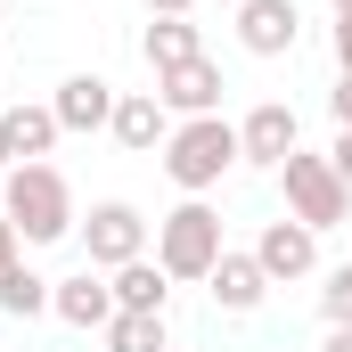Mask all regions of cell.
<instances>
[{"label":"cell","mask_w":352,"mask_h":352,"mask_svg":"<svg viewBox=\"0 0 352 352\" xmlns=\"http://www.w3.org/2000/svg\"><path fill=\"white\" fill-rule=\"evenodd\" d=\"M0 213L16 221V238H25V246H58V238H74V230H82L74 188H66V173H58V164H8Z\"/></svg>","instance_id":"obj_1"},{"label":"cell","mask_w":352,"mask_h":352,"mask_svg":"<svg viewBox=\"0 0 352 352\" xmlns=\"http://www.w3.org/2000/svg\"><path fill=\"white\" fill-rule=\"evenodd\" d=\"M164 173H173L180 197H213L221 180L238 173V123H221V115H188V123H173V140H164Z\"/></svg>","instance_id":"obj_2"},{"label":"cell","mask_w":352,"mask_h":352,"mask_svg":"<svg viewBox=\"0 0 352 352\" xmlns=\"http://www.w3.org/2000/svg\"><path fill=\"white\" fill-rule=\"evenodd\" d=\"M221 254H230L221 246V213L205 197H180L173 213L156 221V263H164V278H213Z\"/></svg>","instance_id":"obj_3"},{"label":"cell","mask_w":352,"mask_h":352,"mask_svg":"<svg viewBox=\"0 0 352 352\" xmlns=\"http://www.w3.org/2000/svg\"><path fill=\"white\" fill-rule=\"evenodd\" d=\"M278 188H287V213L303 221V230H336V221H352V188L336 180V164L328 156H287L278 164Z\"/></svg>","instance_id":"obj_4"},{"label":"cell","mask_w":352,"mask_h":352,"mask_svg":"<svg viewBox=\"0 0 352 352\" xmlns=\"http://www.w3.org/2000/svg\"><path fill=\"white\" fill-rule=\"evenodd\" d=\"M82 254H90V270H123V263H140V254H148V213H140V205H123V197L90 205V221H82Z\"/></svg>","instance_id":"obj_5"},{"label":"cell","mask_w":352,"mask_h":352,"mask_svg":"<svg viewBox=\"0 0 352 352\" xmlns=\"http://www.w3.org/2000/svg\"><path fill=\"white\" fill-rule=\"evenodd\" d=\"M295 148H303V123H295V107H287V98L246 107V123H238V164H263V173H278Z\"/></svg>","instance_id":"obj_6"},{"label":"cell","mask_w":352,"mask_h":352,"mask_svg":"<svg viewBox=\"0 0 352 352\" xmlns=\"http://www.w3.org/2000/svg\"><path fill=\"white\" fill-rule=\"evenodd\" d=\"M246 254L270 270V287H287V278H311V270H320V230H303L295 213H278V221H263V238H254Z\"/></svg>","instance_id":"obj_7"},{"label":"cell","mask_w":352,"mask_h":352,"mask_svg":"<svg viewBox=\"0 0 352 352\" xmlns=\"http://www.w3.org/2000/svg\"><path fill=\"white\" fill-rule=\"evenodd\" d=\"M238 41H246L254 58H295L303 8H295V0H238Z\"/></svg>","instance_id":"obj_8"},{"label":"cell","mask_w":352,"mask_h":352,"mask_svg":"<svg viewBox=\"0 0 352 352\" xmlns=\"http://www.w3.org/2000/svg\"><path fill=\"white\" fill-rule=\"evenodd\" d=\"M50 311H58L66 328H90V336H98V328L115 320V287H107V270H90V263L66 270V278L50 287Z\"/></svg>","instance_id":"obj_9"},{"label":"cell","mask_w":352,"mask_h":352,"mask_svg":"<svg viewBox=\"0 0 352 352\" xmlns=\"http://www.w3.org/2000/svg\"><path fill=\"white\" fill-rule=\"evenodd\" d=\"M115 98L123 90L107 82V74H66L58 98H50V115H58V131H107L115 123Z\"/></svg>","instance_id":"obj_10"},{"label":"cell","mask_w":352,"mask_h":352,"mask_svg":"<svg viewBox=\"0 0 352 352\" xmlns=\"http://www.w3.org/2000/svg\"><path fill=\"white\" fill-rule=\"evenodd\" d=\"M156 98H164V115L188 123V115H221V66L213 58H188L173 74H156Z\"/></svg>","instance_id":"obj_11"},{"label":"cell","mask_w":352,"mask_h":352,"mask_svg":"<svg viewBox=\"0 0 352 352\" xmlns=\"http://www.w3.org/2000/svg\"><path fill=\"white\" fill-rule=\"evenodd\" d=\"M107 131H115V140H123L131 156H156V148L173 140V115H164V98H156V90H123V98H115V123H107Z\"/></svg>","instance_id":"obj_12"},{"label":"cell","mask_w":352,"mask_h":352,"mask_svg":"<svg viewBox=\"0 0 352 352\" xmlns=\"http://www.w3.org/2000/svg\"><path fill=\"white\" fill-rule=\"evenodd\" d=\"M58 140H66V131H58L50 107H0V148H8V164H41Z\"/></svg>","instance_id":"obj_13"},{"label":"cell","mask_w":352,"mask_h":352,"mask_svg":"<svg viewBox=\"0 0 352 352\" xmlns=\"http://www.w3.org/2000/svg\"><path fill=\"white\" fill-rule=\"evenodd\" d=\"M205 287H213V303H221V311H238V320H246V311H263V295H270V270L254 263V254H221Z\"/></svg>","instance_id":"obj_14"},{"label":"cell","mask_w":352,"mask_h":352,"mask_svg":"<svg viewBox=\"0 0 352 352\" xmlns=\"http://www.w3.org/2000/svg\"><path fill=\"white\" fill-rule=\"evenodd\" d=\"M107 287H115V311H164V295H173V278H164V263H156V254L107 270Z\"/></svg>","instance_id":"obj_15"},{"label":"cell","mask_w":352,"mask_h":352,"mask_svg":"<svg viewBox=\"0 0 352 352\" xmlns=\"http://www.w3.org/2000/svg\"><path fill=\"white\" fill-rule=\"evenodd\" d=\"M140 50H148V66H156V74H173V66H188V58H205V33H197L188 16H156Z\"/></svg>","instance_id":"obj_16"},{"label":"cell","mask_w":352,"mask_h":352,"mask_svg":"<svg viewBox=\"0 0 352 352\" xmlns=\"http://www.w3.org/2000/svg\"><path fill=\"white\" fill-rule=\"evenodd\" d=\"M98 336H107V352H173V336H164V311H115Z\"/></svg>","instance_id":"obj_17"},{"label":"cell","mask_w":352,"mask_h":352,"mask_svg":"<svg viewBox=\"0 0 352 352\" xmlns=\"http://www.w3.org/2000/svg\"><path fill=\"white\" fill-rule=\"evenodd\" d=\"M50 287H58V278H41V270H8V278H0V311H8V320H41V311H50Z\"/></svg>","instance_id":"obj_18"},{"label":"cell","mask_w":352,"mask_h":352,"mask_svg":"<svg viewBox=\"0 0 352 352\" xmlns=\"http://www.w3.org/2000/svg\"><path fill=\"white\" fill-rule=\"evenodd\" d=\"M320 320H328V328H352V263L328 270V287H320Z\"/></svg>","instance_id":"obj_19"},{"label":"cell","mask_w":352,"mask_h":352,"mask_svg":"<svg viewBox=\"0 0 352 352\" xmlns=\"http://www.w3.org/2000/svg\"><path fill=\"white\" fill-rule=\"evenodd\" d=\"M328 115H336V131H352V74H336V90H328Z\"/></svg>","instance_id":"obj_20"},{"label":"cell","mask_w":352,"mask_h":352,"mask_svg":"<svg viewBox=\"0 0 352 352\" xmlns=\"http://www.w3.org/2000/svg\"><path fill=\"white\" fill-rule=\"evenodd\" d=\"M328 50H336V74H352V16H336V33H328Z\"/></svg>","instance_id":"obj_21"},{"label":"cell","mask_w":352,"mask_h":352,"mask_svg":"<svg viewBox=\"0 0 352 352\" xmlns=\"http://www.w3.org/2000/svg\"><path fill=\"white\" fill-rule=\"evenodd\" d=\"M328 164H336V180L352 188V131H336V140H328Z\"/></svg>","instance_id":"obj_22"},{"label":"cell","mask_w":352,"mask_h":352,"mask_svg":"<svg viewBox=\"0 0 352 352\" xmlns=\"http://www.w3.org/2000/svg\"><path fill=\"white\" fill-rule=\"evenodd\" d=\"M16 246H25V238H16V221H8V213H0V278H8V270H16Z\"/></svg>","instance_id":"obj_23"},{"label":"cell","mask_w":352,"mask_h":352,"mask_svg":"<svg viewBox=\"0 0 352 352\" xmlns=\"http://www.w3.org/2000/svg\"><path fill=\"white\" fill-rule=\"evenodd\" d=\"M197 0H148V16H188Z\"/></svg>","instance_id":"obj_24"},{"label":"cell","mask_w":352,"mask_h":352,"mask_svg":"<svg viewBox=\"0 0 352 352\" xmlns=\"http://www.w3.org/2000/svg\"><path fill=\"white\" fill-rule=\"evenodd\" d=\"M320 352H352V328H328V344Z\"/></svg>","instance_id":"obj_25"},{"label":"cell","mask_w":352,"mask_h":352,"mask_svg":"<svg viewBox=\"0 0 352 352\" xmlns=\"http://www.w3.org/2000/svg\"><path fill=\"white\" fill-rule=\"evenodd\" d=\"M328 8H336V16H352V0H328Z\"/></svg>","instance_id":"obj_26"},{"label":"cell","mask_w":352,"mask_h":352,"mask_svg":"<svg viewBox=\"0 0 352 352\" xmlns=\"http://www.w3.org/2000/svg\"><path fill=\"white\" fill-rule=\"evenodd\" d=\"M0 173H8V148H0Z\"/></svg>","instance_id":"obj_27"},{"label":"cell","mask_w":352,"mask_h":352,"mask_svg":"<svg viewBox=\"0 0 352 352\" xmlns=\"http://www.w3.org/2000/svg\"><path fill=\"white\" fill-rule=\"evenodd\" d=\"M221 8H238V0H221Z\"/></svg>","instance_id":"obj_28"}]
</instances>
